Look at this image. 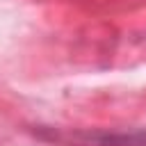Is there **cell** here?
I'll use <instances>...</instances> for the list:
<instances>
[{"label": "cell", "mask_w": 146, "mask_h": 146, "mask_svg": "<svg viewBox=\"0 0 146 146\" xmlns=\"http://www.w3.org/2000/svg\"><path fill=\"white\" fill-rule=\"evenodd\" d=\"M36 137L48 141L75 144V146H146V130H78V132H59L52 128H39Z\"/></svg>", "instance_id": "6da1fadb"}]
</instances>
